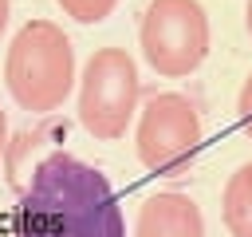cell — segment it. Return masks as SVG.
Listing matches in <instances>:
<instances>
[{
  "label": "cell",
  "instance_id": "10",
  "mask_svg": "<svg viewBox=\"0 0 252 237\" xmlns=\"http://www.w3.org/2000/svg\"><path fill=\"white\" fill-rule=\"evenodd\" d=\"M4 150H8V118L0 111V158H4Z\"/></svg>",
  "mask_w": 252,
  "mask_h": 237
},
{
  "label": "cell",
  "instance_id": "6",
  "mask_svg": "<svg viewBox=\"0 0 252 237\" xmlns=\"http://www.w3.org/2000/svg\"><path fill=\"white\" fill-rule=\"evenodd\" d=\"M134 237H205L201 205L189 194H177V190L150 194L138 209Z\"/></svg>",
  "mask_w": 252,
  "mask_h": 237
},
{
  "label": "cell",
  "instance_id": "12",
  "mask_svg": "<svg viewBox=\"0 0 252 237\" xmlns=\"http://www.w3.org/2000/svg\"><path fill=\"white\" fill-rule=\"evenodd\" d=\"M244 24H248V36H252V0L244 4Z\"/></svg>",
  "mask_w": 252,
  "mask_h": 237
},
{
  "label": "cell",
  "instance_id": "11",
  "mask_svg": "<svg viewBox=\"0 0 252 237\" xmlns=\"http://www.w3.org/2000/svg\"><path fill=\"white\" fill-rule=\"evenodd\" d=\"M4 28H8V0H0V36H4Z\"/></svg>",
  "mask_w": 252,
  "mask_h": 237
},
{
  "label": "cell",
  "instance_id": "5",
  "mask_svg": "<svg viewBox=\"0 0 252 237\" xmlns=\"http://www.w3.org/2000/svg\"><path fill=\"white\" fill-rule=\"evenodd\" d=\"M197 146H201L197 107L177 91L150 95V103L142 107V118H138V134H134L138 162L150 174L177 178V174H185L193 166Z\"/></svg>",
  "mask_w": 252,
  "mask_h": 237
},
{
  "label": "cell",
  "instance_id": "9",
  "mask_svg": "<svg viewBox=\"0 0 252 237\" xmlns=\"http://www.w3.org/2000/svg\"><path fill=\"white\" fill-rule=\"evenodd\" d=\"M236 111H240V126H244V134L252 138V75H248V79H244V87H240Z\"/></svg>",
  "mask_w": 252,
  "mask_h": 237
},
{
  "label": "cell",
  "instance_id": "8",
  "mask_svg": "<svg viewBox=\"0 0 252 237\" xmlns=\"http://www.w3.org/2000/svg\"><path fill=\"white\" fill-rule=\"evenodd\" d=\"M71 20H79V24H98V20H106L110 12H114V4L118 0H55Z\"/></svg>",
  "mask_w": 252,
  "mask_h": 237
},
{
  "label": "cell",
  "instance_id": "3",
  "mask_svg": "<svg viewBox=\"0 0 252 237\" xmlns=\"http://www.w3.org/2000/svg\"><path fill=\"white\" fill-rule=\"evenodd\" d=\"M138 43L158 75L181 79L209 55V16L197 0H150L142 12Z\"/></svg>",
  "mask_w": 252,
  "mask_h": 237
},
{
  "label": "cell",
  "instance_id": "2",
  "mask_svg": "<svg viewBox=\"0 0 252 237\" xmlns=\"http://www.w3.org/2000/svg\"><path fill=\"white\" fill-rule=\"evenodd\" d=\"M4 83L20 111L32 115L59 111L75 83V47L67 32L51 20H28L8 43Z\"/></svg>",
  "mask_w": 252,
  "mask_h": 237
},
{
  "label": "cell",
  "instance_id": "7",
  "mask_svg": "<svg viewBox=\"0 0 252 237\" xmlns=\"http://www.w3.org/2000/svg\"><path fill=\"white\" fill-rule=\"evenodd\" d=\"M224 225L232 237H252V162H244L224 186Z\"/></svg>",
  "mask_w": 252,
  "mask_h": 237
},
{
  "label": "cell",
  "instance_id": "4",
  "mask_svg": "<svg viewBox=\"0 0 252 237\" xmlns=\"http://www.w3.org/2000/svg\"><path fill=\"white\" fill-rule=\"evenodd\" d=\"M138 67L122 47H98L79 79V122L87 134L110 142L126 134V122L138 107Z\"/></svg>",
  "mask_w": 252,
  "mask_h": 237
},
{
  "label": "cell",
  "instance_id": "1",
  "mask_svg": "<svg viewBox=\"0 0 252 237\" xmlns=\"http://www.w3.org/2000/svg\"><path fill=\"white\" fill-rule=\"evenodd\" d=\"M16 237H126V225L106 174L51 150L20 190Z\"/></svg>",
  "mask_w": 252,
  "mask_h": 237
}]
</instances>
